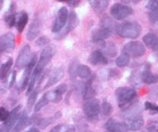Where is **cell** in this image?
Returning a JSON list of instances; mask_svg holds the SVG:
<instances>
[{
    "mask_svg": "<svg viewBox=\"0 0 158 132\" xmlns=\"http://www.w3.org/2000/svg\"><path fill=\"white\" fill-rule=\"evenodd\" d=\"M30 120L29 119V117L27 111H23V113L22 114H20L16 125H15L14 129H13V132H20L28 124H30Z\"/></svg>",
    "mask_w": 158,
    "mask_h": 132,
    "instance_id": "24",
    "label": "cell"
},
{
    "mask_svg": "<svg viewBox=\"0 0 158 132\" xmlns=\"http://www.w3.org/2000/svg\"><path fill=\"white\" fill-rule=\"evenodd\" d=\"M50 42V39L48 38L47 36H40V37L38 38L36 40V45L40 47H42V46H47L48 45H49Z\"/></svg>",
    "mask_w": 158,
    "mask_h": 132,
    "instance_id": "37",
    "label": "cell"
},
{
    "mask_svg": "<svg viewBox=\"0 0 158 132\" xmlns=\"http://www.w3.org/2000/svg\"><path fill=\"white\" fill-rule=\"evenodd\" d=\"M128 128L133 131L140 130L144 124V120L141 116H133L128 119Z\"/></svg>",
    "mask_w": 158,
    "mask_h": 132,
    "instance_id": "21",
    "label": "cell"
},
{
    "mask_svg": "<svg viewBox=\"0 0 158 132\" xmlns=\"http://www.w3.org/2000/svg\"><path fill=\"white\" fill-rule=\"evenodd\" d=\"M122 1L124 3H129V2H130V0H122Z\"/></svg>",
    "mask_w": 158,
    "mask_h": 132,
    "instance_id": "47",
    "label": "cell"
},
{
    "mask_svg": "<svg viewBox=\"0 0 158 132\" xmlns=\"http://www.w3.org/2000/svg\"><path fill=\"white\" fill-rule=\"evenodd\" d=\"M75 127L71 124H59L53 127L50 132H74Z\"/></svg>",
    "mask_w": 158,
    "mask_h": 132,
    "instance_id": "32",
    "label": "cell"
},
{
    "mask_svg": "<svg viewBox=\"0 0 158 132\" xmlns=\"http://www.w3.org/2000/svg\"><path fill=\"white\" fill-rule=\"evenodd\" d=\"M57 1L60 2H67L70 6L76 7L79 5L81 0H57Z\"/></svg>",
    "mask_w": 158,
    "mask_h": 132,
    "instance_id": "41",
    "label": "cell"
},
{
    "mask_svg": "<svg viewBox=\"0 0 158 132\" xmlns=\"http://www.w3.org/2000/svg\"><path fill=\"white\" fill-rule=\"evenodd\" d=\"M112 110H113V108H112V106L110 103L107 102V101H106V102L103 103L102 104V112L105 115L108 116V115L111 114V113L112 112Z\"/></svg>",
    "mask_w": 158,
    "mask_h": 132,
    "instance_id": "39",
    "label": "cell"
},
{
    "mask_svg": "<svg viewBox=\"0 0 158 132\" xmlns=\"http://www.w3.org/2000/svg\"><path fill=\"white\" fill-rule=\"evenodd\" d=\"M30 60V46L25 45L19 50L18 57L16 58V66L18 69H23L26 67Z\"/></svg>",
    "mask_w": 158,
    "mask_h": 132,
    "instance_id": "12",
    "label": "cell"
},
{
    "mask_svg": "<svg viewBox=\"0 0 158 132\" xmlns=\"http://www.w3.org/2000/svg\"><path fill=\"white\" fill-rule=\"evenodd\" d=\"M16 71L13 70L10 74V78L9 80V87H12L14 85L15 82H16Z\"/></svg>",
    "mask_w": 158,
    "mask_h": 132,
    "instance_id": "42",
    "label": "cell"
},
{
    "mask_svg": "<svg viewBox=\"0 0 158 132\" xmlns=\"http://www.w3.org/2000/svg\"><path fill=\"white\" fill-rule=\"evenodd\" d=\"M156 132H158V130H157V131H156Z\"/></svg>",
    "mask_w": 158,
    "mask_h": 132,
    "instance_id": "50",
    "label": "cell"
},
{
    "mask_svg": "<svg viewBox=\"0 0 158 132\" xmlns=\"http://www.w3.org/2000/svg\"><path fill=\"white\" fill-rule=\"evenodd\" d=\"M36 63H37V57H36V54H33V56L30 57V60L29 61L28 64L26 66L25 70H24L22 83H21V90H25L26 88H27V86H28L30 78L31 77V74L33 73V69L36 66Z\"/></svg>",
    "mask_w": 158,
    "mask_h": 132,
    "instance_id": "10",
    "label": "cell"
},
{
    "mask_svg": "<svg viewBox=\"0 0 158 132\" xmlns=\"http://www.w3.org/2000/svg\"><path fill=\"white\" fill-rule=\"evenodd\" d=\"M64 76V71L62 68H56L55 70L51 72V75H50L49 78H48L47 83L45 84L44 90H46L48 87L54 86L56 83H58L60 80L63 79Z\"/></svg>",
    "mask_w": 158,
    "mask_h": 132,
    "instance_id": "15",
    "label": "cell"
},
{
    "mask_svg": "<svg viewBox=\"0 0 158 132\" xmlns=\"http://www.w3.org/2000/svg\"><path fill=\"white\" fill-rule=\"evenodd\" d=\"M83 110L89 120L95 121L98 118L100 113L99 102L95 98L85 100V102L83 104Z\"/></svg>",
    "mask_w": 158,
    "mask_h": 132,
    "instance_id": "4",
    "label": "cell"
},
{
    "mask_svg": "<svg viewBox=\"0 0 158 132\" xmlns=\"http://www.w3.org/2000/svg\"><path fill=\"white\" fill-rule=\"evenodd\" d=\"M56 50H57V48L52 44H50V45L45 46L43 50H42L41 54H40V57L39 60L36 63V66H38V67L44 70V69L46 67L47 65L50 63L51 59L54 57Z\"/></svg>",
    "mask_w": 158,
    "mask_h": 132,
    "instance_id": "7",
    "label": "cell"
},
{
    "mask_svg": "<svg viewBox=\"0 0 158 132\" xmlns=\"http://www.w3.org/2000/svg\"><path fill=\"white\" fill-rule=\"evenodd\" d=\"M146 48L143 44L139 41H130L127 42L123 48V53L127 54L129 57L138 58L144 55Z\"/></svg>",
    "mask_w": 158,
    "mask_h": 132,
    "instance_id": "3",
    "label": "cell"
},
{
    "mask_svg": "<svg viewBox=\"0 0 158 132\" xmlns=\"http://www.w3.org/2000/svg\"><path fill=\"white\" fill-rule=\"evenodd\" d=\"M13 64V60L12 58H9L6 63H2L0 66V80H4L8 76L9 72Z\"/></svg>",
    "mask_w": 158,
    "mask_h": 132,
    "instance_id": "27",
    "label": "cell"
},
{
    "mask_svg": "<svg viewBox=\"0 0 158 132\" xmlns=\"http://www.w3.org/2000/svg\"><path fill=\"white\" fill-rule=\"evenodd\" d=\"M111 35H112V32L101 27L99 29L94 30L92 32L91 37H92V42L95 43H99V42H102L105 39H108Z\"/></svg>",
    "mask_w": 158,
    "mask_h": 132,
    "instance_id": "16",
    "label": "cell"
},
{
    "mask_svg": "<svg viewBox=\"0 0 158 132\" xmlns=\"http://www.w3.org/2000/svg\"><path fill=\"white\" fill-rule=\"evenodd\" d=\"M105 132H127L129 128L126 123L119 122L118 121L110 118L104 125Z\"/></svg>",
    "mask_w": 158,
    "mask_h": 132,
    "instance_id": "13",
    "label": "cell"
},
{
    "mask_svg": "<svg viewBox=\"0 0 158 132\" xmlns=\"http://www.w3.org/2000/svg\"><path fill=\"white\" fill-rule=\"evenodd\" d=\"M145 46L152 50H158V36L153 33H147L143 37Z\"/></svg>",
    "mask_w": 158,
    "mask_h": 132,
    "instance_id": "20",
    "label": "cell"
},
{
    "mask_svg": "<svg viewBox=\"0 0 158 132\" xmlns=\"http://www.w3.org/2000/svg\"><path fill=\"white\" fill-rule=\"evenodd\" d=\"M38 93H39V91H38L37 89H36V90H33V91L31 92V94L29 95L28 100H27V108H28L29 110H30V109L35 105Z\"/></svg>",
    "mask_w": 158,
    "mask_h": 132,
    "instance_id": "35",
    "label": "cell"
},
{
    "mask_svg": "<svg viewBox=\"0 0 158 132\" xmlns=\"http://www.w3.org/2000/svg\"><path fill=\"white\" fill-rule=\"evenodd\" d=\"M50 101L49 100H48V97H47V94H44L43 95V97L39 100V101L34 105V110L36 112L39 111V110H41L43 107H44Z\"/></svg>",
    "mask_w": 158,
    "mask_h": 132,
    "instance_id": "34",
    "label": "cell"
},
{
    "mask_svg": "<svg viewBox=\"0 0 158 132\" xmlns=\"http://www.w3.org/2000/svg\"><path fill=\"white\" fill-rule=\"evenodd\" d=\"M29 20L28 14L25 11H22L18 14V16L16 17V30L19 33H22L23 30L25 29L27 22Z\"/></svg>",
    "mask_w": 158,
    "mask_h": 132,
    "instance_id": "23",
    "label": "cell"
},
{
    "mask_svg": "<svg viewBox=\"0 0 158 132\" xmlns=\"http://www.w3.org/2000/svg\"><path fill=\"white\" fill-rule=\"evenodd\" d=\"M16 4L14 2H12L10 4V6L9 10H7L6 13L5 15V22L6 25L8 26L10 28H12L14 26H16Z\"/></svg>",
    "mask_w": 158,
    "mask_h": 132,
    "instance_id": "18",
    "label": "cell"
},
{
    "mask_svg": "<svg viewBox=\"0 0 158 132\" xmlns=\"http://www.w3.org/2000/svg\"><path fill=\"white\" fill-rule=\"evenodd\" d=\"M142 80L147 84H153L158 83V74H153L150 71V66L147 65L142 71Z\"/></svg>",
    "mask_w": 158,
    "mask_h": 132,
    "instance_id": "19",
    "label": "cell"
},
{
    "mask_svg": "<svg viewBox=\"0 0 158 132\" xmlns=\"http://www.w3.org/2000/svg\"><path fill=\"white\" fill-rule=\"evenodd\" d=\"M3 2H4V0H0V10L2 9V6H3Z\"/></svg>",
    "mask_w": 158,
    "mask_h": 132,
    "instance_id": "45",
    "label": "cell"
},
{
    "mask_svg": "<svg viewBox=\"0 0 158 132\" xmlns=\"http://www.w3.org/2000/svg\"><path fill=\"white\" fill-rule=\"evenodd\" d=\"M21 109V105L16 106L13 109L9 114L7 119L4 121V124L0 128V132H10V130L13 127V126L16 124L19 119L20 114L19 110Z\"/></svg>",
    "mask_w": 158,
    "mask_h": 132,
    "instance_id": "8",
    "label": "cell"
},
{
    "mask_svg": "<svg viewBox=\"0 0 158 132\" xmlns=\"http://www.w3.org/2000/svg\"><path fill=\"white\" fill-rule=\"evenodd\" d=\"M69 13L66 7H61L57 12V16L52 26V33H58L64 28L68 20Z\"/></svg>",
    "mask_w": 158,
    "mask_h": 132,
    "instance_id": "6",
    "label": "cell"
},
{
    "mask_svg": "<svg viewBox=\"0 0 158 132\" xmlns=\"http://www.w3.org/2000/svg\"><path fill=\"white\" fill-rule=\"evenodd\" d=\"M86 132H92V131H86Z\"/></svg>",
    "mask_w": 158,
    "mask_h": 132,
    "instance_id": "48",
    "label": "cell"
},
{
    "mask_svg": "<svg viewBox=\"0 0 158 132\" xmlns=\"http://www.w3.org/2000/svg\"><path fill=\"white\" fill-rule=\"evenodd\" d=\"M89 4L97 13H102L107 9L109 0H89Z\"/></svg>",
    "mask_w": 158,
    "mask_h": 132,
    "instance_id": "22",
    "label": "cell"
},
{
    "mask_svg": "<svg viewBox=\"0 0 158 132\" xmlns=\"http://www.w3.org/2000/svg\"><path fill=\"white\" fill-rule=\"evenodd\" d=\"M0 53H1V50H0Z\"/></svg>",
    "mask_w": 158,
    "mask_h": 132,
    "instance_id": "49",
    "label": "cell"
},
{
    "mask_svg": "<svg viewBox=\"0 0 158 132\" xmlns=\"http://www.w3.org/2000/svg\"><path fill=\"white\" fill-rule=\"evenodd\" d=\"M115 95L118 106L122 109H126L128 108L133 104V101L136 98L137 93L136 90L132 87L121 86L115 90Z\"/></svg>",
    "mask_w": 158,
    "mask_h": 132,
    "instance_id": "1",
    "label": "cell"
},
{
    "mask_svg": "<svg viewBox=\"0 0 158 132\" xmlns=\"http://www.w3.org/2000/svg\"><path fill=\"white\" fill-rule=\"evenodd\" d=\"M42 28L41 21L39 19H33V22L30 25L29 30L27 33V40L32 41L34 39H36L38 36V35L40 33V30Z\"/></svg>",
    "mask_w": 158,
    "mask_h": 132,
    "instance_id": "14",
    "label": "cell"
},
{
    "mask_svg": "<svg viewBox=\"0 0 158 132\" xmlns=\"http://www.w3.org/2000/svg\"><path fill=\"white\" fill-rule=\"evenodd\" d=\"M92 76V70L88 66L84 64L78 65L77 68V77L81 79H89Z\"/></svg>",
    "mask_w": 158,
    "mask_h": 132,
    "instance_id": "28",
    "label": "cell"
},
{
    "mask_svg": "<svg viewBox=\"0 0 158 132\" xmlns=\"http://www.w3.org/2000/svg\"><path fill=\"white\" fill-rule=\"evenodd\" d=\"M16 45L15 36L12 33H6L0 36V50L1 52L11 53Z\"/></svg>",
    "mask_w": 158,
    "mask_h": 132,
    "instance_id": "9",
    "label": "cell"
},
{
    "mask_svg": "<svg viewBox=\"0 0 158 132\" xmlns=\"http://www.w3.org/2000/svg\"><path fill=\"white\" fill-rule=\"evenodd\" d=\"M61 117V113L60 112H57L53 116L49 117V118H41V119H39L37 121V125L39 126L40 128H45L48 126L51 125V124H53L54 122H55L57 119Z\"/></svg>",
    "mask_w": 158,
    "mask_h": 132,
    "instance_id": "25",
    "label": "cell"
},
{
    "mask_svg": "<svg viewBox=\"0 0 158 132\" xmlns=\"http://www.w3.org/2000/svg\"><path fill=\"white\" fill-rule=\"evenodd\" d=\"M89 61L91 64L95 65V66H97V65H106L108 63V59L106 58L102 51L97 50L93 51L90 54Z\"/></svg>",
    "mask_w": 158,
    "mask_h": 132,
    "instance_id": "17",
    "label": "cell"
},
{
    "mask_svg": "<svg viewBox=\"0 0 158 132\" xmlns=\"http://www.w3.org/2000/svg\"><path fill=\"white\" fill-rule=\"evenodd\" d=\"M92 80L89 79L87 81V83L85 84L84 88H83L82 90V94H83V98L85 100H89L91 98H94V97L96 94V92L94 90V88L92 86Z\"/></svg>",
    "mask_w": 158,
    "mask_h": 132,
    "instance_id": "26",
    "label": "cell"
},
{
    "mask_svg": "<svg viewBox=\"0 0 158 132\" xmlns=\"http://www.w3.org/2000/svg\"><path fill=\"white\" fill-rule=\"evenodd\" d=\"M103 51L106 54L111 57H113L116 55L117 54V48L115 46V44L112 42H108V43H105L104 46H103Z\"/></svg>",
    "mask_w": 158,
    "mask_h": 132,
    "instance_id": "33",
    "label": "cell"
},
{
    "mask_svg": "<svg viewBox=\"0 0 158 132\" xmlns=\"http://www.w3.org/2000/svg\"><path fill=\"white\" fill-rule=\"evenodd\" d=\"M149 18L153 23H156V22H158V13L150 12V14H149Z\"/></svg>",
    "mask_w": 158,
    "mask_h": 132,
    "instance_id": "43",
    "label": "cell"
},
{
    "mask_svg": "<svg viewBox=\"0 0 158 132\" xmlns=\"http://www.w3.org/2000/svg\"><path fill=\"white\" fill-rule=\"evenodd\" d=\"M27 132H40V130H38L36 127H31V128H30V130H27Z\"/></svg>",
    "mask_w": 158,
    "mask_h": 132,
    "instance_id": "44",
    "label": "cell"
},
{
    "mask_svg": "<svg viewBox=\"0 0 158 132\" xmlns=\"http://www.w3.org/2000/svg\"><path fill=\"white\" fill-rule=\"evenodd\" d=\"M79 23V19L77 17V14H76L75 12L71 11L69 13V16H68V20L67 22L66 26H64V28L58 33V35L57 36V39H60L61 38L64 37L66 35H68V33L71 31H72Z\"/></svg>",
    "mask_w": 158,
    "mask_h": 132,
    "instance_id": "11",
    "label": "cell"
},
{
    "mask_svg": "<svg viewBox=\"0 0 158 132\" xmlns=\"http://www.w3.org/2000/svg\"><path fill=\"white\" fill-rule=\"evenodd\" d=\"M145 109L146 110H149L151 114H158V105L156 104H153L151 102H149V101H147L145 103Z\"/></svg>",
    "mask_w": 158,
    "mask_h": 132,
    "instance_id": "38",
    "label": "cell"
},
{
    "mask_svg": "<svg viewBox=\"0 0 158 132\" xmlns=\"http://www.w3.org/2000/svg\"><path fill=\"white\" fill-rule=\"evenodd\" d=\"M10 112L3 107H0V121H4L7 119Z\"/></svg>",
    "mask_w": 158,
    "mask_h": 132,
    "instance_id": "40",
    "label": "cell"
},
{
    "mask_svg": "<svg viewBox=\"0 0 158 132\" xmlns=\"http://www.w3.org/2000/svg\"><path fill=\"white\" fill-rule=\"evenodd\" d=\"M133 13V10L130 6L121 3H115L110 10V14L116 20H123Z\"/></svg>",
    "mask_w": 158,
    "mask_h": 132,
    "instance_id": "5",
    "label": "cell"
},
{
    "mask_svg": "<svg viewBox=\"0 0 158 132\" xmlns=\"http://www.w3.org/2000/svg\"><path fill=\"white\" fill-rule=\"evenodd\" d=\"M146 8L153 13H158V0H150L146 5Z\"/></svg>",
    "mask_w": 158,
    "mask_h": 132,
    "instance_id": "36",
    "label": "cell"
},
{
    "mask_svg": "<svg viewBox=\"0 0 158 132\" xmlns=\"http://www.w3.org/2000/svg\"><path fill=\"white\" fill-rule=\"evenodd\" d=\"M132 1H133V2L134 4H138L139 2H140L142 0H132Z\"/></svg>",
    "mask_w": 158,
    "mask_h": 132,
    "instance_id": "46",
    "label": "cell"
},
{
    "mask_svg": "<svg viewBox=\"0 0 158 132\" xmlns=\"http://www.w3.org/2000/svg\"><path fill=\"white\" fill-rule=\"evenodd\" d=\"M100 25H101L102 28L109 30V31H111L112 33L114 31V30L116 31L117 27H118V26H116V24L115 23V22H114L112 19L108 17V16H106V17L102 19L101 22H100Z\"/></svg>",
    "mask_w": 158,
    "mask_h": 132,
    "instance_id": "30",
    "label": "cell"
},
{
    "mask_svg": "<svg viewBox=\"0 0 158 132\" xmlns=\"http://www.w3.org/2000/svg\"><path fill=\"white\" fill-rule=\"evenodd\" d=\"M130 60V57L127 54L122 53V54H120V55L117 57L116 60H115V64L118 67H125V66L129 65Z\"/></svg>",
    "mask_w": 158,
    "mask_h": 132,
    "instance_id": "31",
    "label": "cell"
},
{
    "mask_svg": "<svg viewBox=\"0 0 158 132\" xmlns=\"http://www.w3.org/2000/svg\"><path fill=\"white\" fill-rule=\"evenodd\" d=\"M67 90H68V86L63 83V84L59 85L57 87H56L53 90V93H54V103H58L61 101L63 95L64 94Z\"/></svg>",
    "mask_w": 158,
    "mask_h": 132,
    "instance_id": "29",
    "label": "cell"
},
{
    "mask_svg": "<svg viewBox=\"0 0 158 132\" xmlns=\"http://www.w3.org/2000/svg\"><path fill=\"white\" fill-rule=\"evenodd\" d=\"M142 31L140 24L136 21H128L123 22L118 26L116 30L117 34L126 39H136L139 37Z\"/></svg>",
    "mask_w": 158,
    "mask_h": 132,
    "instance_id": "2",
    "label": "cell"
}]
</instances>
